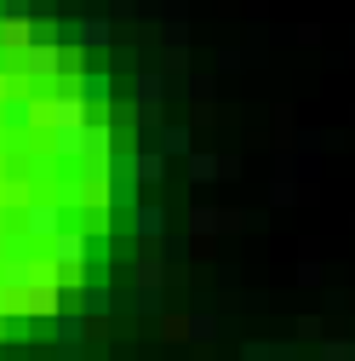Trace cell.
Listing matches in <instances>:
<instances>
[{
	"label": "cell",
	"instance_id": "6da1fadb",
	"mask_svg": "<svg viewBox=\"0 0 355 361\" xmlns=\"http://www.w3.org/2000/svg\"><path fill=\"white\" fill-rule=\"evenodd\" d=\"M52 149L58 155H86L92 149V126H86V104L80 98L52 104Z\"/></svg>",
	"mask_w": 355,
	"mask_h": 361
},
{
	"label": "cell",
	"instance_id": "7a4b0ae2",
	"mask_svg": "<svg viewBox=\"0 0 355 361\" xmlns=\"http://www.w3.org/2000/svg\"><path fill=\"white\" fill-rule=\"evenodd\" d=\"M86 247H92V241H86L80 230H58V241H52V264H58V269H80V264H86Z\"/></svg>",
	"mask_w": 355,
	"mask_h": 361
},
{
	"label": "cell",
	"instance_id": "3957f363",
	"mask_svg": "<svg viewBox=\"0 0 355 361\" xmlns=\"http://www.w3.org/2000/svg\"><path fill=\"white\" fill-rule=\"evenodd\" d=\"M58 361H80V333H86V315H58Z\"/></svg>",
	"mask_w": 355,
	"mask_h": 361
},
{
	"label": "cell",
	"instance_id": "277c9868",
	"mask_svg": "<svg viewBox=\"0 0 355 361\" xmlns=\"http://www.w3.org/2000/svg\"><path fill=\"white\" fill-rule=\"evenodd\" d=\"M23 230H29V235H58V207H52V201H35V207L23 212Z\"/></svg>",
	"mask_w": 355,
	"mask_h": 361
},
{
	"label": "cell",
	"instance_id": "5b68a950",
	"mask_svg": "<svg viewBox=\"0 0 355 361\" xmlns=\"http://www.w3.org/2000/svg\"><path fill=\"white\" fill-rule=\"evenodd\" d=\"M166 230V212L161 207H138V235H161Z\"/></svg>",
	"mask_w": 355,
	"mask_h": 361
},
{
	"label": "cell",
	"instance_id": "8992f818",
	"mask_svg": "<svg viewBox=\"0 0 355 361\" xmlns=\"http://www.w3.org/2000/svg\"><path fill=\"white\" fill-rule=\"evenodd\" d=\"M161 149H166V155H184V149H189V132H184V126H166V132H161Z\"/></svg>",
	"mask_w": 355,
	"mask_h": 361
},
{
	"label": "cell",
	"instance_id": "52a82bcc",
	"mask_svg": "<svg viewBox=\"0 0 355 361\" xmlns=\"http://www.w3.org/2000/svg\"><path fill=\"white\" fill-rule=\"evenodd\" d=\"M189 338L212 344V338H218V322H212V315H189Z\"/></svg>",
	"mask_w": 355,
	"mask_h": 361
},
{
	"label": "cell",
	"instance_id": "ba28073f",
	"mask_svg": "<svg viewBox=\"0 0 355 361\" xmlns=\"http://www.w3.org/2000/svg\"><path fill=\"white\" fill-rule=\"evenodd\" d=\"M104 310H115V298L104 287H86V315H104Z\"/></svg>",
	"mask_w": 355,
	"mask_h": 361
},
{
	"label": "cell",
	"instance_id": "9c48e42d",
	"mask_svg": "<svg viewBox=\"0 0 355 361\" xmlns=\"http://www.w3.org/2000/svg\"><path fill=\"white\" fill-rule=\"evenodd\" d=\"M80 40H86V47H104V40H109V23H98V18L80 23Z\"/></svg>",
	"mask_w": 355,
	"mask_h": 361
},
{
	"label": "cell",
	"instance_id": "30bf717a",
	"mask_svg": "<svg viewBox=\"0 0 355 361\" xmlns=\"http://www.w3.org/2000/svg\"><path fill=\"white\" fill-rule=\"evenodd\" d=\"M138 98H144V109H155V98H161V75H144V80H138Z\"/></svg>",
	"mask_w": 355,
	"mask_h": 361
},
{
	"label": "cell",
	"instance_id": "8fae6325",
	"mask_svg": "<svg viewBox=\"0 0 355 361\" xmlns=\"http://www.w3.org/2000/svg\"><path fill=\"white\" fill-rule=\"evenodd\" d=\"M104 92H109V80H104V75H86V80H80V98H92V104H98Z\"/></svg>",
	"mask_w": 355,
	"mask_h": 361
},
{
	"label": "cell",
	"instance_id": "7c38bea8",
	"mask_svg": "<svg viewBox=\"0 0 355 361\" xmlns=\"http://www.w3.org/2000/svg\"><path fill=\"white\" fill-rule=\"evenodd\" d=\"M138 287H161V264H155V258L138 264Z\"/></svg>",
	"mask_w": 355,
	"mask_h": 361
},
{
	"label": "cell",
	"instance_id": "4fadbf2b",
	"mask_svg": "<svg viewBox=\"0 0 355 361\" xmlns=\"http://www.w3.org/2000/svg\"><path fill=\"white\" fill-rule=\"evenodd\" d=\"M161 172H166L161 155H144V161H138V178H161Z\"/></svg>",
	"mask_w": 355,
	"mask_h": 361
},
{
	"label": "cell",
	"instance_id": "5bb4252c",
	"mask_svg": "<svg viewBox=\"0 0 355 361\" xmlns=\"http://www.w3.org/2000/svg\"><path fill=\"white\" fill-rule=\"evenodd\" d=\"M212 172H218L212 155H195V161H189V178H212Z\"/></svg>",
	"mask_w": 355,
	"mask_h": 361
},
{
	"label": "cell",
	"instance_id": "9a60e30c",
	"mask_svg": "<svg viewBox=\"0 0 355 361\" xmlns=\"http://www.w3.org/2000/svg\"><path fill=\"white\" fill-rule=\"evenodd\" d=\"M138 310L155 315V310H161V287H144V293H138Z\"/></svg>",
	"mask_w": 355,
	"mask_h": 361
},
{
	"label": "cell",
	"instance_id": "2e32d148",
	"mask_svg": "<svg viewBox=\"0 0 355 361\" xmlns=\"http://www.w3.org/2000/svg\"><path fill=\"white\" fill-rule=\"evenodd\" d=\"M247 361H275V350H263V344H247Z\"/></svg>",
	"mask_w": 355,
	"mask_h": 361
},
{
	"label": "cell",
	"instance_id": "e0dca14e",
	"mask_svg": "<svg viewBox=\"0 0 355 361\" xmlns=\"http://www.w3.org/2000/svg\"><path fill=\"white\" fill-rule=\"evenodd\" d=\"M0 310H6V293H0Z\"/></svg>",
	"mask_w": 355,
	"mask_h": 361
}]
</instances>
